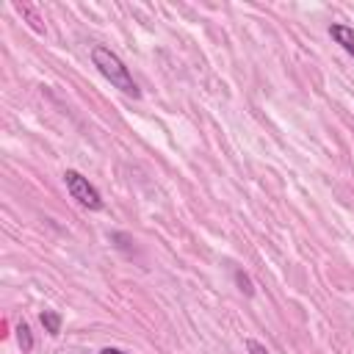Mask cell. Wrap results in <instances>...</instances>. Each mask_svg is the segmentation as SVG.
I'll use <instances>...</instances> for the list:
<instances>
[{
    "instance_id": "6da1fadb",
    "label": "cell",
    "mask_w": 354,
    "mask_h": 354,
    "mask_svg": "<svg viewBox=\"0 0 354 354\" xmlns=\"http://www.w3.org/2000/svg\"><path fill=\"white\" fill-rule=\"evenodd\" d=\"M91 61H94V66L100 69V75H102L113 88H119V91L127 94V97H141V91H138L133 75L127 72L124 61H122L113 50H108V47H102V44H94V47H91Z\"/></svg>"
},
{
    "instance_id": "7a4b0ae2",
    "label": "cell",
    "mask_w": 354,
    "mask_h": 354,
    "mask_svg": "<svg viewBox=\"0 0 354 354\" xmlns=\"http://www.w3.org/2000/svg\"><path fill=\"white\" fill-rule=\"evenodd\" d=\"M64 185H66L69 196L77 199V205H83V207H88V210H100V207H102L100 191H97V188L88 183V177H83L80 171L66 169V171H64Z\"/></svg>"
},
{
    "instance_id": "3957f363",
    "label": "cell",
    "mask_w": 354,
    "mask_h": 354,
    "mask_svg": "<svg viewBox=\"0 0 354 354\" xmlns=\"http://www.w3.org/2000/svg\"><path fill=\"white\" fill-rule=\"evenodd\" d=\"M329 36H332L348 55H354V28H348V25H343V22H332V25H329Z\"/></svg>"
},
{
    "instance_id": "277c9868",
    "label": "cell",
    "mask_w": 354,
    "mask_h": 354,
    "mask_svg": "<svg viewBox=\"0 0 354 354\" xmlns=\"http://www.w3.org/2000/svg\"><path fill=\"white\" fill-rule=\"evenodd\" d=\"M39 321H41V326H44L47 335H58L61 332V315L55 310H41Z\"/></svg>"
},
{
    "instance_id": "5b68a950",
    "label": "cell",
    "mask_w": 354,
    "mask_h": 354,
    "mask_svg": "<svg viewBox=\"0 0 354 354\" xmlns=\"http://www.w3.org/2000/svg\"><path fill=\"white\" fill-rule=\"evenodd\" d=\"M14 8H17V11H19V14H22V17H25V19L30 22V28H33L36 33H44V25H41L39 14H36V11L30 8V6H25V3H14Z\"/></svg>"
},
{
    "instance_id": "8992f818",
    "label": "cell",
    "mask_w": 354,
    "mask_h": 354,
    "mask_svg": "<svg viewBox=\"0 0 354 354\" xmlns=\"http://www.w3.org/2000/svg\"><path fill=\"white\" fill-rule=\"evenodd\" d=\"M17 340H19V348H22L25 354L33 348V335H30V326H28L25 321H19V326H17Z\"/></svg>"
},
{
    "instance_id": "52a82bcc",
    "label": "cell",
    "mask_w": 354,
    "mask_h": 354,
    "mask_svg": "<svg viewBox=\"0 0 354 354\" xmlns=\"http://www.w3.org/2000/svg\"><path fill=\"white\" fill-rule=\"evenodd\" d=\"M235 282H238V288H241L246 296H252V293H254V285H252V279H249V277H246L241 268H235Z\"/></svg>"
},
{
    "instance_id": "ba28073f",
    "label": "cell",
    "mask_w": 354,
    "mask_h": 354,
    "mask_svg": "<svg viewBox=\"0 0 354 354\" xmlns=\"http://www.w3.org/2000/svg\"><path fill=\"white\" fill-rule=\"evenodd\" d=\"M246 351H249V354H268V348H266L263 343H257L254 337H249V340H246Z\"/></svg>"
},
{
    "instance_id": "9c48e42d",
    "label": "cell",
    "mask_w": 354,
    "mask_h": 354,
    "mask_svg": "<svg viewBox=\"0 0 354 354\" xmlns=\"http://www.w3.org/2000/svg\"><path fill=\"white\" fill-rule=\"evenodd\" d=\"M100 354H127V351H122V348H102Z\"/></svg>"
}]
</instances>
